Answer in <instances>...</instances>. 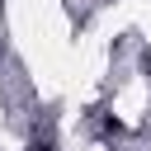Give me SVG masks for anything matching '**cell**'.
<instances>
[{
  "label": "cell",
  "mask_w": 151,
  "mask_h": 151,
  "mask_svg": "<svg viewBox=\"0 0 151 151\" xmlns=\"http://www.w3.org/2000/svg\"><path fill=\"white\" fill-rule=\"evenodd\" d=\"M28 151H52V142H47V137H42V142H33V146H28Z\"/></svg>",
  "instance_id": "cell-1"
}]
</instances>
